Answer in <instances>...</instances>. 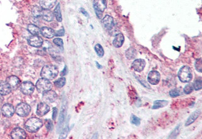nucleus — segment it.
I'll return each instance as SVG.
<instances>
[{
	"instance_id": "1",
	"label": "nucleus",
	"mask_w": 202,
	"mask_h": 139,
	"mask_svg": "<svg viewBox=\"0 0 202 139\" xmlns=\"http://www.w3.org/2000/svg\"><path fill=\"white\" fill-rule=\"evenodd\" d=\"M43 125L42 120L37 117H32L25 122V128L28 132L34 133L38 132Z\"/></svg>"
},
{
	"instance_id": "2",
	"label": "nucleus",
	"mask_w": 202,
	"mask_h": 139,
	"mask_svg": "<svg viewBox=\"0 0 202 139\" xmlns=\"http://www.w3.org/2000/svg\"><path fill=\"white\" fill-rule=\"evenodd\" d=\"M58 73V68L55 66L48 65L42 68L41 72V75L44 78L47 79H53L57 77Z\"/></svg>"
},
{
	"instance_id": "3",
	"label": "nucleus",
	"mask_w": 202,
	"mask_h": 139,
	"mask_svg": "<svg viewBox=\"0 0 202 139\" xmlns=\"http://www.w3.org/2000/svg\"><path fill=\"white\" fill-rule=\"evenodd\" d=\"M178 77L182 83H189L192 79L193 75L191 68L188 66H184L179 70Z\"/></svg>"
},
{
	"instance_id": "4",
	"label": "nucleus",
	"mask_w": 202,
	"mask_h": 139,
	"mask_svg": "<svg viewBox=\"0 0 202 139\" xmlns=\"http://www.w3.org/2000/svg\"><path fill=\"white\" fill-rule=\"evenodd\" d=\"M36 87L39 93H44L47 91L51 90L52 84L49 79L42 78L37 82Z\"/></svg>"
},
{
	"instance_id": "5",
	"label": "nucleus",
	"mask_w": 202,
	"mask_h": 139,
	"mask_svg": "<svg viewBox=\"0 0 202 139\" xmlns=\"http://www.w3.org/2000/svg\"><path fill=\"white\" fill-rule=\"evenodd\" d=\"M106 6H107V3L106 0H94L93 8L98 18H102V13L106 8Z\"/></svg>"
},
{
	"instance_id": "6",
	"label": "nucleus",
	"mask_w": 202,
	"mask_h": 139,
	"mask_svg": "<svg viewBox=\"0 0 202 139\" xmlns=\"http://www.w3.org/2000/svg\"><path fill=\"white\" fill-rule=\"evenodd\" d=\"M31 109L29 105L24 103H21L16 106V113L21 117H26L29 114Z\"/></svg>"
},
{
	"instance_id": "7",
	"label": "nucleus",
	"mask_w": 202,
	"mask_h": 139,
	"mask_svg": "<svg viewBox=\"0 0 202 139\" xmlns=\"http://www.w3.org/2000/svg\"><path fill=\"white\" fill-rule=\"evenodd\" d=\"M161 79V74L156 70H152L148 74L147 80L152 85L157 84Z\"/></svg>"
},
{
	"instance_id": "8",
	"label": "nucleus",
	"mask_w": 202,
	"mask_h": 139,
	"mask_svg": "<svg viewBox=\"0 0 202 139\" xmlns=\"http://www.w3.org/2000/svg\"><path fill=\"white\" fill-rule=\"evenodd\" d=\"M21 91L25 95H30L34 92V86L30 82H24L21 84Z\"/></svg>"
},
{
	"instance_id": "9",
	"label": "nucleus",
	"mask_w": 202,
	"mask_h": 139,
	"mask_svg": "<svg viewBox=\"0 0 202 139\" xmlns=\"http://www.w3.org/2000/svg\"><path fill=\"white\" fill-rule=\"evenodd\" d=\"M57 98L56 93L52 90H49L43 93L42 99L46 103H51L54 102Z\"/></svg>"
},
{
	"instance_id": "10",
	"label": "nucleus",
	"mask_w": 202,
	"mask_h": 139,
	"mask_svg": "<svg viewBox=\"0 0 202 139\" xmlns=\"http://www.w3.org/2000/svg\"><path fill=\"white\" fill-rule=\"evenodd\" d=\"M28 43L30 45L34 47H40L43 44V40L39 35H33L28 39Z\"/></svg>"
},
{
	"instance_id": "11",
	"label": "nucleus",
	"mask_w": 202,
	"mask_h": 139,
	"mask_svg": "<svg viewBox=\"0 0 202 139\" xmlns=\"http://www.w3.org/2000/svg\"><path fill=\"white\" fill-rule=\"evenodd\" d=\"M102 24L104 28L108 30H111L114 27V19L110 15H106L102 21Z\"/></svg>"
},
{
	"instance_id": "12",
	"label": "nucleus",
	"mask_w": 202,
	"mask_h": 139,
	"mask_svg": "<svg viewBox=\"0 0 202 139\" xmlns=\"http://www.w3.org/2000/svg\"><path fill=\"white\" fill-rule=\"evenodd\" d=\"M146 62L143 59H136L132 64V67L137 72H141L144 69Z\"/></svg>"
},
{
	"instance_id": "13",
	"label": "nucleus",
	"mask_w": 202,
	"mask_h": 139,
	"mask_svg": "<svg viewBox=\"0 0 202 139\" xmlns=\"http://www.w3.org/2000/svg\"><path fill=\"white\" fill-rule=\"evenodd\" d=\"M11 136L14 139H21L26 137V132L21 128H15L11 133Z\"/></svg>"
},
{
	"instance_id": "14",
	"label": "nucleus",
	"mask_w": 202,
	"mask_h": 139,
	"mask_svg": "<svg viewBox=\"0 0 202 139\" xmlns=\"http://www.w3.org/2000/svg\"><path fill=\"white\" fill-rule=\"evenodd\" d=\"M2 113L3 114L7 117H11L13 116L14 113V108L13 106L10 104H5L2 107Z\"/></svg>"
},
{
	"instance_id": "15",
	"label": "nucleus",
	"mask_w": 202,
	"mask_h": 139,
	"mask_svg": "<svg viewBox=\"0 0 202 139\" xmlns=\"http://www.w3.org/2000/svg\"><path fill=\"white\" fill-rule=\"evenodd\" d=\"M50 110L49 106L46 103H41L37 108V114L39 116H43L46 114Z\"/></svg>"
},
{
	"instance_id": "16",
	"label": "nucleus",
	"mask_w": 202,
	"mask_h": 139,
	"mask_svg": "<svg viewBox=\"0 0 202 139\" xmlns=\"http://www.w3.org/2000/svg\"><path fill=\"white\" fill-rule=\"evenodd\" d=\"M6 82L9 84L12 89H16L19 86L20 79L16 76H11L7 78Z\"/></svg>"
},
{
	"instance_id": "17",
	"label": "nucleus",
	"mask_w": 202,
	"mask_h": 139,
	"mask_svg": "<svg viewBox=\"0 0 202 139\" xmlns=\"http://www.w3.org/2000/svg\"><path fill=\"white\" fill-rule=\"evenodd\" d=\"M57 0H41L40 6L44 9H50L55 6Z\"/></svg>"
},
{
	"instance_id": "18",
	"label": "nucleus",
	"mask_w": 202,
	"mask_h": 139,
	"mask_svg": "<svg viewBox=\"0 0 202 139\" xmlns=\"http://www.w3.org/2000/svg\"><path fill=\"white\" fill-rule=\"evenodd\" d=\"M11 88L6 82H0V94L7 95L11 92Z\"/></svg>"
},
{
	"instance_id": "19",
	"label": "nucleus",
	"mask_w": 202,
	"mask_h": 139,
	"mask_svg": "<svg viewBox=\"0 0 202 139\" xmlns=\"http://www.w3.org/2000/svg\"><path fill=\"white\" fill-rule=\"evenodd\" d=\"M124 42V35L119 33L118 34H116L115 39L113 41V44L116 48H120L122 47V45H123Z\"/></svg>"
},
{
	"instance_id": "20",
	"label": "nucleus",
	"mask_w": 202,
	"mask_h": 139,
	"mask_svg": "<svg viewBox=\"0 0 202 139\" xmlns=\"http://www.w3.org/2000/svg\"><path fill=\"white\" fill-rule=\"evenodd\" d=\"M200 110H196L195 111H194L193 113L188 117V118L187 119V121H186V122H185V126L186 127H187V126H190L192 124H193V123L196 119H197V118L200 116Z\"/></svg>"
},
{
	"instance_id": "21",
	"label": "nucleus",
	"mask_w": 202,
	"mask_h": 139,
	"mask_svg": "<svg viewBox=\"0 0 202 139\" xmlns=\"http://www.w3.org/2000/svg\"><path fill=\"white\" fill-rule=\"evenodd\" d=\"M41 32L43 36L47 39L52 38L55 35L54 30L50 28H47V27H43L41 29Z\"/></svg>"
},
{
	"instance_id": "22",
	"label": "nucleus",
	"mask_w": 202,
	"mask_h": 139,
	"mask_svg": "<svg viewBox=\"0 0 202 139\" xmlns=\"http://www.w3.org/2000/svg\"><path fill=\"white\" fill-rule=\"evenodd\" d=\"M41 17L43 18L45 21H48V22H50V21H52L53 19H54V14H53V13L52 11H51L50 10L43 9V10H42V12Z\"/></svg>"
},
{
	"instance_id": "23",
	"label": "nucleus",
	"mask_w": 202,
	"mask_h": 139,
	"mask_svg": "<svg viewBox=\"0 0 202 139\" xmlns=\"http://www.w3.org/2000/svg\"><path fill=\"white\" fill-rule=\"evenodd\" d=\"M169 103V101L166 100H156L154 102V104L152 107V109H157L166 106Z\"/></svg>"
},
{
	"instance_id": "24",
	"label": "nucleus",
	"mask_w": 202,
	"mask_h": 139,
	"mask_svg": "<svg viewBox=\"0 0 202 139\" xmlns=\"http://www.w3.org/2000/svg\"><path fill=\"white\" fill-rule=\"evenodd\" d=\"M125 55L127 59H129V60L134 59L137 56L136 50L133 47H130L129 49H128L126 51Z\"/></svg>"
},
{
	"instance_id": "25",
	"label": "nucleus",
	"mask_w": 202,
	"mask_h": 139,
	"mask_svg": "<svg viewBox=\"0 0 202 139\" xmlns=\"http://www.w3.org/2000/svg\"><path fill=\"white\" fill-rule=\"evenodd\" d=\"M65 114H66V109H65V107L63 106L62 108L61 112H60V114L59 116V120H58V129H60L63 124V122L65 121Z\"/></svg>"
},
{
	"instance_id": "26",
	"label": "nucleus",
	"mask_w": 202,
	"mask_h": 139,
	"mask_svg": "<svg viewBox=\"0 0 202 139\" xmlns=\"http://www.w3.org/2000/svg\"><path fill=\"white\" fill-rule=\"evenodd\" d=\"M28 30L33 35H38L40 33L41 30L38 26L34 24H29L28 26Z\"/></svg>"
},
{
	"instance_id": "27",
	"label": "nucleus",
	"mask_w": 202,
	"mask_h": 139,
	"mask_svg": "<svg viewBox=\"0 0 202 139\" xmlns=\"http://www.w3.org/2000/svg\"><path fill=\"white\" fill-rule=\"evenodd\" d=\"M54 16L56 18V19L58 21V22H61L62 21V14H61V10H60V3H58L56 8L54 9Z\"/></svg>"
},
{
	"instance_id": "28",
	"label": "nucleus",
	"mask_w": 202,
	"mask_h": 139,
	"mask_svg": "<svg viewBox=\"0 0 202 139\" xmlns=\"http://www.w3.org/2000/svg\"><path fill=\"white\" fill-rule=\"evenodd\" d=\"M42 10H43V9H42L41 7L38 6H36L33 8V10H32V13H33L34 17H36V18L41 17Z\"/></svg>"
},
{
	"instance_id": "29",
	"label": "nucleus",
	"mask_w": 202,
	"mask_h": 139,
	"mask_svg": "<svg viewBox=\"0 0 202 139\" xmlns=\"http://www.w3.org/2000/svg\"><path fill=\"white\" fill-rule=\"evenodd\" d=\"M95 50L96 53H97L98 56H99L100 57H102L104 55V50L103 49L102 46L101 45L99 44H97L95 46Z\"/></svg>"
},
{
	"instance_id": "30",
	"label": "nucleus",
	"mask_w": 202,
	"mask_h": 139,
	"mask_svg": "<svg viewBox=\"0 0 202 139\" xmlns=\"http://www.w3.org/2000/svg\"><path fill=\"white\" fill-rule=\"evenodd\" d=\"M130 121H131V123L132 124L135 125L136 126H139L141 124L140 118H139V117H137L136 116H135L134 114H132L131 116Z\"/></svg>"
},
{
	"instance_id": "31",
	"label": "nucleus",
	"mask_w": 202,
	"mask_h": 139,
	"mask_svg": "<svg viewBox=\"0 0 202 139\" xmlns=\"http://www.w3.org/2000/svg\"><path fill=\"white\" fill-rule=\"evenodd\" d=\"M65 83H66L65 78H60L59 79H58L57 80H56V81L54 82V84L57 88H62L63 86H64V85L65 84Z\"/></svg>"
},
{
	"instance_id": "32",
	"label": "nucleus",
	"mask_w": 202,
	"mask_h": 139,
	"mask_svg": "<svg viewBox=\"0 0 202 139\" xmlns=\"http://www.w3.org/2000/svg\"><path fill=\"white\" fill-rule=\"evenodd\" d=\"M194 88L193 85L192 83H188L185 85V87L184 88V92L186 94H190L193 92Z\"/></svg>"
},
{
	"instance_id": "33",
	"label": "nucleus",
	"mask_w": 202,
	"mask_h": 139,
	"mask_svg": "<svg viewBox=\"0 0 202 139\" xmlns=\"http://www.w3.org/2000/svg\"><path fill=\"white\" fill-rule=\"evenodd\" d=\"M180 128H181V125H178L175 128L174 130L171 132V135L169 136V138H174L176 137L180 133Z\"/></svg>"
},
{
	"instance_id": "34",
	"label": "nucleus",
	"mask_w": 202,
	"mask_h": 139,
	"mask_svg": "<svg viewBox=\"0 0 202 139\" xmlns=\"http://www.w3.org/2000/svg\"><path fill=\"white\" fill-rule=\"evenodd\" d=\"M193 88L196 91H198L201 89L202 87V83H201V79H196L194 83L193 84Z\"/></svg>"
},
{
	"instance_id": "35",
	"label": "nucleus",
	"mask_w": 202,
	"mask_h": 139,
	"mask_svg": "<svg viewBox=\"0 0 202 139\" xmlns=\"http://www.w3.org/2000/svg\"><path fill=\"white\" fill-rule=\"evenodd\" d=\"M169 94L172 98H176L180 95V91L179 89H174L170 91Z\"/></svg>"
},
{
	"instance_id": "36",
	"label": "nucleus",
	"mask_w": 202,
	"mask_h": 139,
	"mask_svg": "<svg viewBox=\"0 0 202 139\" xmlns=\"http://www.w3.org/2000/svg\"><path fill=\"white\" fill-rule=\"evenodd\" d=\"M195 67L196 70H197L198 72L201 73L202 72L201 71V58L196 60L195 63Z\"/></svg>"
},
{
	"instance_id": "37",
	"label": "nucleus",
	"mask_w": 202,
	"mask_h": 139,
	"mask_svg": "<svg viewBox=\"0 0 202 139\" xmlns=\"http://www.w3.org/2000/svg\"><path fill=\"white\" fill-rule=\"evenodd\" d=\"M68 133V125H67L66 127L62 131V133H61V134L59 137V138H66L67 136Z\"/></svg>"
},
{
	"instance_id": "38",
	"label": "nucleus",
	"mask_w": 202,
	"mask_h": 139,
	"mask_svg": "<svg viewBox=\"0 0 202 139\" xmlns=\"http://www.w3.org/2000/svg\"><path fill=\"white\" fill-rule=\"evenodd\" d=\"M53 42H54V43L57 45V46L58 47H62L63 46V40L62 39H60V38H55L54 39V40H53Z\"/></svg>"
},
{
	"instance_id": "39",
	"label": "nucleus",
	"mask_w": 202,
	"mask_h": 139,
	"mask_svg": "<svg viewBox=\"0 0 202 139\" xmlns=\"http://www.w3.org/2000/svg\"><path fill=\"white\" fill-rule=\"evenodd\" d=\"M46 127L47 129L49 130H52L53 129V124L51 120H47L46 121Z\"/></svg>"
},
{
	"instance_id": "40",
	"label": "nucleus",
	"mask_w": 202,
	"mask_h": 139,
	"mask_svg": "<svg viewBox=\"0 0 202 139\" xmlns=\"http://www.w3.org/2000/svg\"><path fill=\"white\" fill-rule=\"evenodd\" d=\"M42 45H43V47L45 48V49H50L52 47L51 44L49 42H48V41L43 42V44H42Z\"/></svg>"
},
{
	"instance_id": "41",
	"label": "nucleus",
	"mask_w": 202,
	"mask_h": 139,
	"mask_svg": "<svg viewBox=\"0 0 202 139\" xmlns=\"http://www.w3.org/2000/svg\"><path fill=\"white\" fill-rule=\"evenodd\" d=\"M65 34V30L63 29H62L59 30H58L57 33H55V35L56 36H63Z\"/></svg>"
},
{
	"instance_id": "42",
	"label": "nucleus",
	"mask_w": 202,
	"mask_h": 139,
	"mask_svg": "<svg viewBox=\"0 0 202 139\" xmlns=\"http://www.w3.org/2000/svg\"><path fill=\"white\" fill-rule=\"evenodd\" d=\"M57 116V109L56 108H54V109H53V113H52L53 120H55Z\"/></svg>"
},
{
	"instance_id": "43",
	"label": "nucleus",
	"mask_w": 202,
	"mask_h": 139,
	"mask_svg": "<svg viewBox=\"0 0 202 139\" xmlns=\"http://www.w3.org/2000/svg\"><path fill=\"white\" fill-rule=\"evenodd\" d=\"M138 80H139V82H140V83L143 85V86L147 88H150V87L149 86L148 84L145 81H144V80H143V79H138Z\"/></svg>"
},
{
	"instance_id": "44",
	"label": "nucleus",
	"mask_w": 202,
	"mask_h": 139,
	"mask_svg": "<svg viewBox=\"0 0 202 139\" xmlns=\"http://www.w3.org/2000/svg\"><path fill=\"white\" fill-rule=\"evenodd\" d=\"M67 73V66H65L64 67V69L63 70V71L61 72V74H60V75L62 77V76H64L65 75V74Z\"/></svg>"
},
{
	"instance_id": "45",
	"label": "nucleus",
	"mask_w": 202,
	"mask_h": 139,
	"mask_svg": "<svg viewBox=\"0 0 202 139\" xmlns=\"http://www.w3.org/2000/svg\"><path fill=\"white\" fill-rule=\"evenodd\" d=\"M80 11L82 12V13L83 14H84L85 16H87V17H88V16H88V13L86 11V10H85V9H84L83 8H81V9H80Z\"/></svg>"
},
{
	"instance_id": "46",
	"label": "nucleus",
	"mask_w": 202,
	"mask_h": 139,
	"mask_svg": "<svg viewBox=\"0 0 202 139\" xmlns=\"http://www.w3.org/2000/svg\"><path fill=\"white\" fill-rule=\"evenodd\" d=\"M96 64H97V67H98V68H102V67L101 66L98 62H96Z\"/></svg>"
},
{
	"instance_id": "47",
	"label": "nucleus",
	"mask_w": 202,
	"mask_h": 139,
	"mask_svg": "<svg viewBox=\"0 0 202 139\" xmlns=\"http://www.w3.org/2000/svg\"><path fill=\"white\" fill-rule=\"evenodd\" d=\"M0 116H1V112H0Z\"/></svg>"
}]
</instances>
